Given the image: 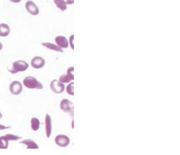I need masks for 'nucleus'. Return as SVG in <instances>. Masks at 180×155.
I'll use <instances>...</instances> for the list:
<instances>
[{
	"instance_id": "24",
	"label": "nucleus",
	"mask_w": 180,
	"mask_h": 155,
	"mask_svg": "<svg viewBox=\"0 0 180 155\" xmlns=\"http://www.w3.org/2000/svg\"><path fill=\"white\" fill-rule=\"evenodd\" d=\"M3 48V45L2 44V43L0 41V51L2 50Z\"/></svg>"
},
{
	"instance_id": "13",
	"label": "nucleus",
	"mask_w": 180,
	"mask_h": 155,
	"mask_svg": "<svg viewBox=\"0 0 180 155\" xmlns=\"http://www.w3.org/2000/svg\"><path fill=\"white\" fill-rule=\"evenodd\" d=\"M41 45L43 46L45 48L50 50H52L53 51H58V52H60V53H63V50L62 48H60L57 44H54L52 43L46 42V43H41Z\"/></svg>"
},
{
	"instance_id": "23",
	"label": "nucleus",
	"mask_w": 180,
	"mask_h": 155,
	"mask_svg": "<svg viewBox=\"0 0 180 155\" xmlns=\"http://www.w3.org/2000/svg\"><path fill=\"white\" fill-rule=\"evenodd\" d=\"M9 1L13 3H19L22 1V0H9Z\"/></svg>"
},
{
	"instance_id": "19",
	"label": "nucleus",
	"mask_w": 180,
	"mask_h": 155,
	"mask_svg": "<svg viewBox=\"0 0 180 155\" xmlns=\"http://www.w3.org/2000/svg\"><path fill=\"white\" fill-rule=\"evenodd\" d=\"M73 84H74V83H73V82H72V83H70L66 87V90L67 93L69 94V95H71V96H73V95H74V92H73Z\"/></svg>"
},
{
	"instance_id": "3",
	"label": "nucleus",
	"mask_w": 180,
	"mask_h": 155,
	"mask_svg": "<svg viewBox=\"0 0 180 155\" xmlns=\"http://www.w3.org/2000/svg\"><path fill=\"white\" fill-rule=\"evenodd\" d=\"M50 87L52 91L56 94L62 93L65 90L64 84L57 80H53L50 82Z\"/></svg>"
},
{
	"instance_id": "12",
	"label": "nucleus",
	"mask_w": 180,
	"mask_h": 155,
	"mask_svg": "<svg viewBox=\"0 0 180 155\" xmlns=\"http://www.w3.org/2000/svg\"><path fill=\"white\" fill-rule=\"evenodd\" d=\"M11 29L10 26L5 23H0V37H6L10 34Z\"/></svg>"
},
{
	"instance_id": "15",
	"label": "nucleus",
	"mask_w": 180,
	"mask_h": 155,
	"mask_svg": "<svg viewBox=\"0 0 180 155\" xmlns=\"http://www.w3.org/2000/svg\"><path fill=\"white\" fill-rule=\"evenodd\" d=\"M31 129L34 131H37L39 129L40 127V122L37 118L33 117L31 120Z\"/></svg>"
},
{
	"instance_id": "8",
	"label": "nucleus",
	"mask_w": 180,
	"mask_h": 155,
	"mask_svg": "<svg viewBox=\"0 0 180 155\" xmlns=\"http://www.w3.org/2000/svg\"><path fill=\"white\" fill-rule=\"evenodd\" d=\"M46 61L44 58L40 56H36L31 60V65L34 69H41L45 66Z\"/></svg>"
},
{
	"instance_id": "20",
	"label": "nucleus",
	"mask_w": 180,
	"mask_h": 155,
	"mask_svg": "<svg viewBox=\"0 0 180 155\" xmlns=\"http://www.w3.org/2000/svg\"><path fill=\"white\" fill-rule=\"evenodd\" d=\"M11 128L10 126H5L3 125L0 124V130H4L8 129Z\"/></svg>"
},
{
	"instance_id": "18",
	"label": "nucleus",
	"mask_w": 180,
	"mask_h": 155,
	"mask_svg": "<svg viewBox=\"0 0 180 155\" xmlns=\"http://www.w3.org/2000/svg\"><path fill=\"white\" fill-rule=\"evenodd\" d=\"M5 138H7V140L9 142L10 141H17L22 139L21 137L17 136V135H13V134H7L4 136Z\"/></svg>"
},
{
	"instance_id": "6",
	"label": "nucleus",
	"mask_w": 180,
	"mask_h": 155,
	"mask_svg": "<svg viewBox=\"0 0 180 155\" xmlns=\"http://www.w3.org/2000/svg\"><path fill=\"white\" fill-rule=\"evenodd\" d=\"M60 107L65 112L70 113L73 116V104L69 100L67 99H63L60 102Z\"/></svg>"
},
{
	"instance_id": "4",
	"label": "nucleus",
	"mask_w": 180,
	"mask_h": 155,
	"mask_svg": "<svg viewBox=\"0 0 180 155\" xmlns=\"http://www.w3.org/2000/svg\"><path fill=\"white\" fill-rule=\"evenodd\" d=\"M25 9L31 15L36 16L40 13L39 7L31 0H29L26 2L25 4Z\"/></svg>"
},
{
	"instance_id": "10",
	"label": "nucleus",
	"mask_w": 180,
	"mask_h": 155,
	"mask_svg": "<svg viewBox=\"0 0 180 155\" xmlns=\"http://www.w3.org/2000/svg\"><path fill=\"white\" fill-rule=\"evenodd\" d=\"M52 119L49 114H47L45 116V131L46 137L49 138L52 133Z\"/></svg>"
},
{
	"instance_id": "5",
	"label": "nucleus",
	"mask_w": 180,
	"mask_h": 155,
	"mask_svg": "<svg viewBox=\"0 0 180 155\" xmlns=\"http://www.w3.org/2000/svg\"><path fill=\"white\" fill-rule=\"evenodd\" d=\"M9 90L11 93L14 96H18L22 93L23 86L18 80H14L10 84Z\"/></svg>"
},
{
	"instance_id": "14",
	"label": "nucleus",
	"mask_w": 180,
	"mask_h": 155,
	"mask_svg": "<svg viewBox=\"0 0 180 155\" xmlns=\"http://www.w3.org/2000/svg\"><path fill=\"white\" fill-rule=\"evenodd\" d=\"M20 143L26 145L27 149H39V146L37 143L32 139H24L20 142Z\"/></svg>"
},
{
	"instance_id": "7",
	"label": "nucleus",
	"mask_w": 180,
	"mask_h": 155,
	"mask_svg": "<svg viewBox=\"0 0 180 155\" xmlns=\"http://www.w3.org/2000/svg\"><path fill=\"white\" fill-rule=\"evenodd\" d=\"M73 72H74V67H71L68 68L67 74L61 75L60 77L59 81L62 83H67L73 80H74V75H73Z\"/></svg>"
},
{
	"instance_id": "1",
	"label": "nucleus",
	"mask_w": 180,
	"mask_h": 155,
	"mask_svg": "<svg viewBox=\"0 0 180 155\" xmlns=\"http://www.w3.org/2000/svg\"><path fill=\"white\" fill-rule=\"evenodd\" d=\"M29 67V64L27 62L23 60H19L13 63L11 68L9 69L8 71L12 74H15L19 72L26 71Z\"/></svg>"
},
{
	"instance_id": "22",
	"label": "nucleus",
	"mask_w": 180,
	"mask_h": 155,
	"mask_svg": "<svg viewBox=\"0 0 180 155\" xmlns=\"http://www.w3.org/2000/svg\"><path fill=\"white\" fill-rule=\"evenodd\" d=\"M65 1V3L67 4H72L74 3V0H63Z\"/></svg>"
},
{
	"instance_id": "11",
	"label": "nucleus",
	"mask_w": 180,
	"mask_h": 155,
	"mask_svg": "<svg viewBox=\"0 0 180 155\" xmlns=\"http://www.w3.org/2000/svg\"><path fill=\"white\" fill-rule=\"evenodd\" d=\"M55 42L59 47L62 48H67L68 47V41L66 38L64 36H58L55 38Z\"/></svg>"
},
{
	"instance_id": "16",
	"label": "nucleus",
	"mask_w": 180,
	"mask_h": 155,
	"mask_svg": "<svg viewBox=\"0 0 180 155\" xmlns=\"http://www.w3.org/2000/svg\"><path fill=\"white\" fill-rule=\"evenodd\" d=\"M55 5L58 9H60L61 11H65L67 9V4L65 3L63 0H53Z\"/></svg>"
},
{
	"instance_id": "2",
	"label": "nucleus",
	"mask_w": 180,
	"mask_h": 155,
	"mask_svg": "<svg viewBox=\"0 0 180 155\" xmlns=\"http://www.w3.org/2000/svg\"><path fill=\"white\" fill-rule=\"evenodd\" d=\"M23 84L25 87L29 89H37L42 90L43 86L41 82L38 80L37 79L32 76L26 77L23 80Z\"/></svg>"
},
{
	"instance_id": "25",
	"label": "nucleus",
	"mask_w": 180,
	"mask_h": 155,
	"mask_svg": "<svg viewBox=\"0 0 180 155\" xmlns=\"http://www.w3.org/2000/svg\"><path fill=\"white\" fill-rule=\"evenodd\" d=\"M2 117H3V114H2V112L0 111V120L2 119Z\"/></svg>"
},
{
	"instance_id": "17",
	"label": "nucleus",
	"mask_w": 180,
	"mask_h": 155,
	"mask_svg": "<svg viewBox=\"0 0 180 155\" xmlns=\"http://www.w3.org/2000/svg\"><path fill=\"white\" fill-rule=\"evenodd\" d=\"M9 141L4 136L0 137V149H7L9 147Z\"/></svg>"
},
{
	"instance_id": "9",
	"label": "nucleus",
	"mask_w": 180,
	"mask_h": 155,
	"mask_svg": "<svg viewBox=\"0 0 180 155\" xmlns=\"http://www.w3.org/2000/svg\"><path fill=\"white\" fill-rule=\"evenodd\" d=\"M54 142L56 145L61 147H66L70 143V139L66 135H59L57 136Z\"/></svg>"
},
{
	"instance_id": "21",
	"label": "nucleus",
	"mask_w": 180,
	"mask_h": 155,
	"mask_svg": "<svg viewBox=\"0 0 180 155\" xmlns=\"http://www.w3.org/2000/svg\"><path fill=\"white\" fill-rule=\"evenodd\" d=\"M70 41V46L72 47V49H73V35H72L70 37L69 39Z\"/></svg>"
}]
</instances>
